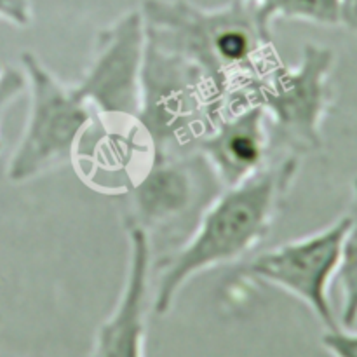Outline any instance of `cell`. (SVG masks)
Instances as JSON below:
<instances>
[{"label":"cell","mask_w":357,"mask_h":357,"mask_svg":"<svg viewBox=\"0 0 357 357\" xmlns=\"http://www.w3.org/2000/svg\"><path fill=\"white\" fill-rule=\"evenodd\" d=\"M349 227L342 243L337 279L342 289V312L338 326L354 330L357 324V178L352 183Z\"/></svg>","instance_id":"11"},{"label":"cell","mask_w":357,"mask_h":357,"mask_svg":"<svg viewBox=\"0 0 357 357\" xmlns=\"http://www.w3.org/2000/svg\"><path fill=\"white\" fill-rule=\"evenodd\" d=\"M258 7L264 17L274 24L275 20H293L319 26H338L340 0H248Z\"/></svg>","instance_id":"12"},{"label":"cell","mask_w":357,"mask_h":357,"mask_svg":"<svg viewBox=\"0 0 357 357\" xmlns=\"http://www.w3.org/2000/svg\"><path fill=\"white\" fill-rule=\"evenodd\" d=\"M223 112L225 103L197 66L176 52L145 42L142 107L135 129L152 153L194 152Z\"/></svg>","instance_id":"4"},{"label":"cell","mask_w":357,"mask_h":357,"mask_svg":"<svg viewBox=\"0 0 357 357\" xmlns=\"http://www.w3.org/2000/svg\"><path fill=\"white\" fill-rule=\"evenodd\" d=\"M335 65L333 49L305 44L296 65H267L234 87L225 110L257 105L268 119L272 146L295 157L319 152L324 121L335 103Z\"/></svg>","instance_id":"3"},{"label":"cell","mask_w":357,"mask_h":357,"mask_svg":"<svg viewBox=\"0 0 357 357\" xmlns=\"http://www.w3.org/2000/svg\"><path fill=\"white\" fill-rule=\"evenodd\" d=\"M321 345L331 357H357V331L335 328L321 337Z\"/></svg>","instance_id":"13"},{"label":"cell","mask_w":357,"mask_h":357,"mask_svg":"<svg viewBox=\"0 0 357 357\" xmlns=\"http://www.w3.org/2000/svg\"><path fill=\"white\" fill-rule=\"evenodd\" d=\"M26 87V79H24L23 70L7 68L0 75V124L6 108L20 96ZM0 149H2V139H0Z\"/></svg>","instance_id":"14"},{"label":"cell","mask_w":357,"mask_h":357,"mask_svg":"<svg viewBox=\"0 0 357 357\" xmlns=\"http://www.w3.org/2000/svg\"><path fill=\"white\" fill-rule=\"evenodd\" d=\"M146 40L197 66L220 100L268 65L272 23L248 0L201 7L188 0H143Z\"/></svg>","instance_id":"2"},{"label":"cell","mask_w":357,"mask_h":357,"mask_svg":"<svg viewBox=\"0 0 357 357\" xmlns=\"http://www.w3.org/2000/svg\"><path fill=\"white\" fill-rule=\"evenodd\" d=\"M298 173V157L286 155L250 180L227 187L206 206L190 236L157 264L152 310L164 317L190 279L232 264L260 246Z\"/></svg>","instance_id":"1"},{"label":"cell","mask_w":357,"mask_h":357,"mask_svg":"<svg viewBox=\"0 0 357 357\" xmlns=\"http://www.w3.org/2000/svg\"><path fill=\"white\" fill-rule=\"evenodd\" d=\"M21 66L30 93V110L6 171L7 180L16 185L73 162L96 121L93 108L75 87L59 80L33 52L21 54Z\"/></svg>","instance_id":"5"},{"label":"cell","mask_w":357,"mask_h":357,"mask_svg":"<svg viewBox=\"0 0 357 357\" xmlns=\"http://www.w3.org/2000/svg\"><path fill=\"white\" fill-rule=\"evenodd\" d=\"M347 227L349 216H340L317 232L264 251L244 265L239 274L289 293L305 303L326 330H335L338 321L331 307L330 288L337 279Z\"/></svg>","instance_id":"6"},{"label":"cell","mask_w":357,"mask_h":357,"mask_svg":"<svg viewBox=\"0 0 357 357\" xmlns=\"http://www.w3.org/2000/svg\"><path fill=\"white\" fill-rule=\"evenodd\" d=\"M126 232L129 243L126 281L114 310L98 328L93 357H145L152 241L131 218Z\"/></svg>","instance_id":"9"},{"label":"cell","mask_w":357,"mask_h":357,"mask_svg":"<svg viewBox=\"0 0 357 357\" xmlns=\"http://www.w3.org/2000/svg\"><path fill=\"white\" fill-rule=\"evenodd\" d=\"M145 42L139 9L122 14L98 31L93 58L79 82L73 84L98 122L124 119L136 124L142 107Z\"/></svg>","instance_id":"7"},{"label":"cell","mask_w":357,"mask_h":357,"mask_svg":"<svg viewBox=\"0 0 357 357\" xmlns=\"http://www.w3.org/2000/svg\"><path fill=\"white\" fill-rule=\"evenodd\" d=\"M0 20L17 28L30 26L33 20L31 0H0Z\"/></svg>","instance_id":"15"},{"label":"cell","mask_w":357,"mask_h":357,"mask_svg":"<svg viewBox=\"0 0 357 357\" xmlns=\"http://www.w3.org/2000/svg\"><path fill=\"white\" fill-rule=\"evenodd\" d=\"M338 26L345 28L349 33L357 35V0H340Z\"/></svg>","instance_id":"16"},{"label":"cell","mask_w":357,"mask_h":357,"mask_svg":"<svg viewBox=\"0 0 357 357\" xmlns=\"http://www.w3.org/2000/svg\"><path fill=\"white\" fill-rule=\"evenodd\" d=\"M222 190V183L197 150L178 155L152 153V160L132 185L131 220L149 236L185 225L192 232L206 206Z\"/></svg>","instance_id":"8"},{"label":"cell","mask_w":357,"mask_h":357,"mask_svg":"<svg viewBox=\"0 0 357 357\" xmlns=\"http://www.w3.org/2000/svg\"><path fill=\"white\" fill-rule=\"evenodd\" d=\"M272 149L268 119L257 105L223 112L195 146L223 188L236 187L264 171Z\"/></svg>","instance_id":"10"},{"label":"cell","mask_w":357,"mask_h":357,"mask_svg":"<svg viewBox=\"0 0 357 357\" xmlns=\"http://www.w3.org/2000/svg\"><path fill=\"white\" fill-rule=\"evenodd\" d=\"M0 75H2V72H0Z\"/></svg>","instance_id":"17"}]
</instances>
